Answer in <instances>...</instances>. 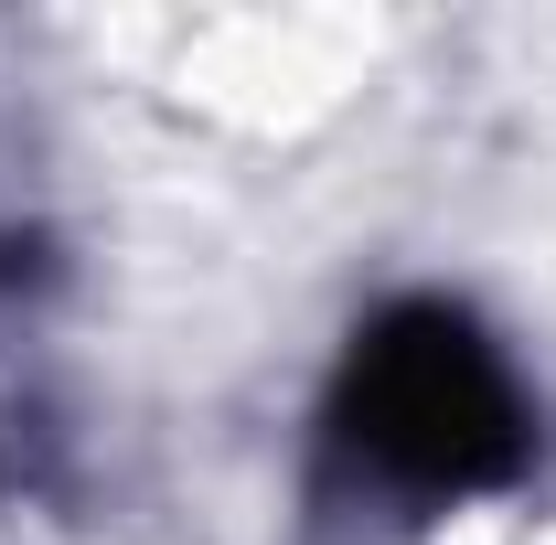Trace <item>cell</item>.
<instances>
[{"instance_id":"1","label":"cell","mask_w":556,"mask_h":545,"mask_svg":"<svg viewBox=\"0 0 556 545\" xmlns=\"http://www.w3.org/2000/svg\"><path fill=\"white\" fill-rule=\"evenodd\" d=\"M343 439L364 449V471L417 481V492H471L503 471L514 449V396L492 375V353L450 310H417L407 332H386L353 364V417Z\"/></svg>"}]
</instances>
